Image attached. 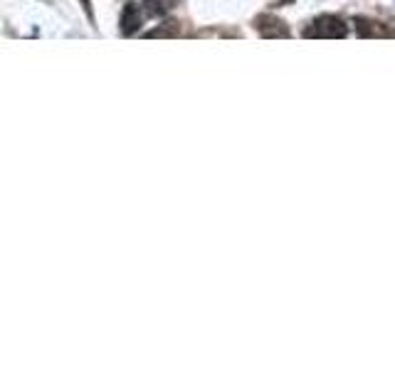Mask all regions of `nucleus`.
Masks as SVG:
<instances>
[{
  "label": "nucleus",
  "instance_id": "obj_1",
  "mask_svg": "<svg viewBox=\"0 0 395 370\" xmlns=\"http://www.w3.org/2000/svg\"><path fill=\"white\" fill-rule=\"evenodd\" d=\"M344 35H346V25L336 15H321L306 30V37H344Z\"/></svg>",
  "mask_w": 395,
  "mask_h": 370
},
{
  "label": "nucleus",
  "instance_id": "obj_2",
  "mask_svg": "<svg viewBox=\"0 0 395 370\" xmlns=\"http://www.w3.org/2000/svg\"><path fill=\"white\" fill-rule=\"evenodd\" d=\"M176 3L178 0H146L143 5H146V10L151 15H163V13H168Z\"/></svg>",
  "mask_w": 395,
  "mask_h": 370
}]
</instances>
